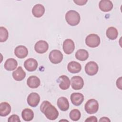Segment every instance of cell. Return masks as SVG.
Instances as JSON below:
<instances>
[{
  "mask_svg": "<svg viewBox=\"0 0 122 122\" xmlns=\"http://www.w3.org/2000/svg\"><path fill=\"white\" fill-rule=\"evenodd\" d=\"M40 110L50 120H55L59 116L57 109L48 101H44L42 102L40 106Z\"/></svg>",
  "mask_w": 122,
  "mask_h": 122,
  "instance_id": "1",
  "label": "cell"
},
{
  "mask_svg": "<svg viewBox=\"0 0 122 122\" xmlns=\"http://www.w3.org/2000/svg\"><path fill=\"white\" fill-rule=\"evenodd\" d=\"M65 20L68 24L74 26L77 25L80 23L81 17L79 13L76 11L70 10L66 13Z\"/></svg>",
  "mask_w": 122,
  "mask_h": 122,
  "instance_id": "2",
  "label": "cell"
},
{
  "mask_svg": "<svg viewBox=\"0 0 122 122\" xmlns=\"http://www.w3.org/2000/svg\"><path fill=\"white\" fill-rule=\"evenodd\" d=\"M84 109L88 114H94L97 112L99 109V103L97 100L94 99L89 100L86 102Z\"/></svg>",
  "mask_w": 122,
  "mask_h": 122,
  "instance_id": "3",
  "label": "cell"
},
{
  "mask_svg": "<svg viewBox=\"0 0 122 122\" xmlns=\"http://www.w3.org/2000/svg\"><path fill=\"white\" fill-rule=\"evenodd\" d=\"M85 43L89 47H97L100 44V38L96 34H90L86 37Z\"/></svg>",
  "mask_w": 122,
  "mask_h": 122,
  "instance_id": "4",
  "label": "cell"
},
{
  "mask_svg": "<svg viewBox=\"0 0 122 122\" xmlns=\"http://www.w3.org/2000/svg\"><path fill=\"white\" fill-rule=\"evenodd\" d=\"M63 56L61 52L58 50H54L51 51L49 55V58L51 62L53 64H58L62 61Z\"/></svg>",
  "mask_w": 122,
  "mask_h": 122,
  "instance_id": "5",
  "label": "cell"
},
{
  "mask_svg": "<svg viewBox=\"0 0 122 122\" xmlns=\"http://www.w3.org/2000/svg\"><path fill=\"white\" fill-rule=\"evenodd\" d=\"M98 70V65L94 61H89L86 63L85 66V72L89 76H93L97 74Z\"/></svg>",
  "mask_w": 122,
  "mask_h": 122,
  "instance_id": "6",
  "label": "cell"
},
{
  "mask_svg": "<svg viewBox=\"0 0 122 122\" xmlns=\"http://www.w3.org/2000/svg\"><path fill=\"white\" fill-rule=\"evenodd\" d=\"M71 82L72 88L75 90L81 89L84 85V81L83 79L79 76L72 77L71 78Z\"/></svg>",
  "mask_w": 122,
  "mask_h": 122,
  "instance_id": "7",
  "label": "cell"
},
{
  "mask_svg": "<svg viewBox=\"0 0 122 122\" xmlns=\"http://www.w3.org/2000/svg\"><path fill=\"white\" fill-rule=\"evenodd\" d=\"M49 48V44L47 41L40 40L37 41L34 46L35 51L38 53L42 54L46 52Z\"/></svg>",
  "mask_w": 122,
  "mask_h": 122,
  "instance_id": "8",
  "label": "cell"
},
{
  "mask_svg": "<svg viewBox=\"0 0 122 122\" xmlns=\"http://www.w3.org/2000/svg\"><path fill=\"white\" fill-rule=\"evenodd\" d=\"M62 48L65 53L66 54H71L75 49L74 42L71 39H66L63 41Z\"/></svg>",
  "mask_w": 122,
  "mask_h": 122,
  "instance_id": "9",
  "label": "cell"
},
{
  "mask_svg": "<svg viewBox=\"0 0 122 122\" xmlns=\"http://www.w3.org/2000/svg\"><path fill=\"white\" fill-rule=\"evenodd\" d=\"M40 101V95L36 92L30 93L27 97V102L32 107H36L38 105Z\"/></svg>",
  "mask_w": 122,
  "mask_h": 122,
  "instance_id": "10",
  "label": "cell"
},
{
  "mask_svg": "<svg viewBox=\"0 0 122 122\" xmlns=\"http://www.w3.org/2000/svg\"><path fill=\"white\" fill-rule=\"evenodd\" d=\"M38 62L33 58H29L24 62V66L26 70L29 71H33L38 67Z\"/></svg>",
  "mask_w": 122,
  "mask_h": 122,
  "instance_id": "11",
  "label": "cell"
},
{
  "mask_svg": "<svg viewBox=\"0 0 122 122\" xmlns=\"http://www.w3.org/2000/svg\"><path fill=\"white\" fill-rule=\"evenodd\" d=\"M57 81L59 83L60 88L63 90H67L70 87L71 84L70 80L66 75H63L60 76Z\"/></svg>",
  "mask_w": 122,
  "mask_h": 122,
  "instance_id": "12",
  "label": "cell"
},
{
  "mask_svg": "<svg viewBox=\"0 0 122 122\" xmlns=\"http://www.w3.org/2000/svg\"><path fill=\"white\" fill-rule=\"evenodd\" d=\"M14 54L18 58L23 59L28 55V50L25 46L19 45L15 48L14 50Z\"/></svg>",
  "mask_w": 122,
  "mask_h": 122,
  "instance_id": "13",
  "label": "cell"
},
{
  "mask_svg": "<svg viewBox=\"0 0 122 122\" xmlns=\"http://www.w3.org/2000/svg\"><path fill=\"white\" fill-rule=\"evenodd\" d=\"M70 99L73 105L79 106L84 100V95L80 92H73L71 95Z\"/></svg>",
  "mask_w": 122,
  "mask_h": 122,
  "instance_id": "14",
  "label": "cell"
},
{
  "mask_svg": "<svg viewBox=\"0 0 122 122\" xmlns=\"http://www.w3.org/2000/svg\"><path fill=\"white\" fill-rule=\"evenodd\" d=\"M45 8L41 4L35 5L32 9V13L33 16L36 18H40L45 13Z\"/></svg>",
  "mask_w": 122,
  "mask_h": 122,
  "instance_id": "15",
  "label": "cell"
},
{
  "mask_svg": "<svg viewBox=\"0 0 122 122\" xmlns=\"http://www.w3.org/2000/svg\"><path fill=\"white\" fill-rule=\"evenodd\" d=\"M100 9L103 12H108L113 8V4L111 0H101L99 3Z\"/></svg>",
  "mask_w": 122,
  "mask_h": 122,
  "instance_id": "16",
  "label": "cell"
},
{
  "mask_svg": "<svg viewBox=\"0 0 122 122\" xmlns=\"http://www.w3.org/2000/svg\"><path fill=\"white\" fill-rule=\"evenodd\" d=\"M68 71L71 73H77L81 70V66L79 62L75 61L70 62L67 65Z\"/></svg>",
  "mask_w": 122,
  "mask_h": 122,
  "instance_id": "17",
  "label": "cell"
},
{
  "mask_svg": "<svg viewBox=\"0 0 122 122\" xmlns=\"http://www.w3.org/2000/svg\"><path fill=\"white\" fill-rule=\"evenodd\" d=\"M26 76V73L21 66L12 72V77L16 81H21L23 80Z\"/></svg>",
  "mask_w": 122,
  "mask_h": 122,
  "instance_id": "18",
  "label": "cell"
},
{
  "mask_svg": "<svg viewBox=\"0 0 122 122\" xmlns=\"http://www.w3.org/2000/svg\"><path fill=\"white\" fill-rule=\"evenodd\" d=\"M59 108L62 111H66L69 108V102L68 99L65 97H60L57 102Z\"/></svg>",
  "mask_w": 122,
  "mask_h": 122,
  "instance_id": "19",
  "label": "cell"
},
{
  "mask_svg": "<svg viewBox=\"0 0 122 122\" xmlns=\"http://www.w3.org/2000/svg\"><path fill=\"white\" fill-rule=\"evenodd\" d=\"M28 86L32 89L38 88L41 84L40 79L36 76H31L29 77L27 80Z\"/></svg>",
  "mask_w": 122,
  "mask_h": 122,
  "instance_id": "20",
  "label": "cell"
},
{
  "mask_svg": "<svg viewBox=\"0 0 122 122\" xmlns=\"http://www.w3.org/2000/svg\"><path fill=\"white\" fill-rule=\"evenodd\" d=\"M11 112V106L7 102H2L0 104V115L2 117L7 116Z\"/></svg>",
  "mask_w": 122,
  "mask_h": 122,
  "instance_id": "21",
  "label": "cell"
},
{
  "mask_svg": "<svg viewBox=\"0 0 122 122\" xmlns=\"http://www.w3.org/2000/svg\"><path fill=\"white\" fill-rule=\"evenodd\" d=\"M5 69L9 71L14 70L18 66L17 61L13 58L8 59L4 63Z\"/></svg>",
  "mask_w": 122,
  "mask_h": 122,
  "instance_id": "22",
  "label": "cell"
},
{
  "mask_svg": "<svg viewBox=\"0 0 122 122\" xmlns=\"http://www.w3.org/2000/svg\"><path fill=\"white\" fill-rule=\"evenodd\" d=\"M21 116L25 121L29 122L33 119L34 112L31 109L29 108H25L22 111Z\"/></svg>",
  "mask_w": 122,
  "mask_h": 122,
  "instance_id": "23",
  "label": "cell"
},
{
  "mask_svg": "<svg viewBox=\"0 0 122 122\" xmlns=\"http://www.w3.org/2000/svg\"><path fill=\"white\" fill-rule=\"evenodd\" d=\"M76 58L80 61L86 60L89 57L88 52L84 49H79L75 53Z\"/></svg>",
  "mask_w": 122,
  "mask_h": 122,
  "instance_id": "24",
  "label": "cell"
},
{
  "mask_svg": "<svg viewBox=\"0 0 122 122\" xmlns=\"http://www.w3.org/2000/svg\"><path fill=\"white\" fill-rule=\"evenodd\" d=\"M106 34L108 38L110 40H115L117 38L118 32L115 28L113 27H110L107 29Z\"/></svg>",
  "mask_w": 122,
  "mask_h": 122,
  "instance_id": "25",
  "label": "cell"
},
{
  "mask_svg": "<svg viewBox=\"0 0 122 122\" xmlns=\"http://www.w3.org/2000/svg\"><path fill=\"white\" fill-rule=\"evenodd\" d=\"M69 116L71 120L73 121H77L80 119L81 113L79 110L74 109L70 112Z\"/></svg>",
  "mask_w": 122,
  "mask_h": 122,
  "instance_id": "26",
  "label": "cell"
},
{
  "mask_svg": "<svg viewBox=\"0 0 122 122\" xmlns=\"http://www.w3.org/2000/svg\"><path fill=\"white\" fill-rule=\"evenodd\" d=\"M9 37V33L7 30L3 27H0V41L1 42H5L7 41Z\"/></svg>",
  "mask_w": 122,
  "mask_h": 122,
  "instance_id": "27",
  "label": "cell"
},
{
  "mask_svg": "<svg viewBox=\"0 0 122 122\" xmlns=\"http://www.w3.org/2000/svg\"><path fill=\"white\" fill-rule=\"evenodd\" d=\"M8 121L9 122H20V119L19 117L16 114H13L11 115L8 119Z\"/></svg>",
  "mask_w": 122,
  "mask_h": 122,
  "instance_id": "28",
  "label": "cell"
},
{
  "mask_svg": "<svg viewBox=\"0 0 122 122\" xmlns=\"http://www.w3.org/2000/svg\"><path fill=\"white\" fill-rule=\"evenodd\" d=\"M74 2H75L77 5H80V6H82L85 5L86 2L88 1L87 0H73Z\"/></svg>",
  "mask_w": 122,
  "mask_h": 122,
  "instance_id": "29",
  "label": "cell"
},
{
  "mask_svg": "<svg viewBox=\"0 0 122 122\" xmlns=\"http://www.w3.org/2000/svg\"><path fill=\"white\" fill-rule=\"evenodd\" d=\"M97 121H98V120H97L96 117H95L94 116H90V117H88L86 120H85V122H97Z\"/></svg>",
  "mask_w": 122,
  "mask_h": 122,
  "instance_id": "30",
  "label": "cell"
},
{
  "mask_svg": "<svg viewBox=\"0 0 122 122\" xmlns=\"http://www.w3.org/2000/svg\"><path fill=\"white\" fill-rule=\"evenodd\" d=\"M116 86L118 88L122 90V77H120L117 80Z\"/></svg>",
  "mask_w": 122,
  "mask_h": 122,
  "instance_id": "31",
  "label": "cell"
},
{
  "mask_svg": "<svg viewBox=\"0 0 122 122\" xmlns=\"http://www.w3.org/2000/svg\"><path fill=\"white\" fill-rule=\"evenodd\" d=\"M100 122H111V120L106 117H102V118H101V119L99 120Z\"/></svg>",
  "mask_w": 122,
  "mask_h": 122,
  "instance_id": "32",
  "label": "cell"
}]
</instances>
